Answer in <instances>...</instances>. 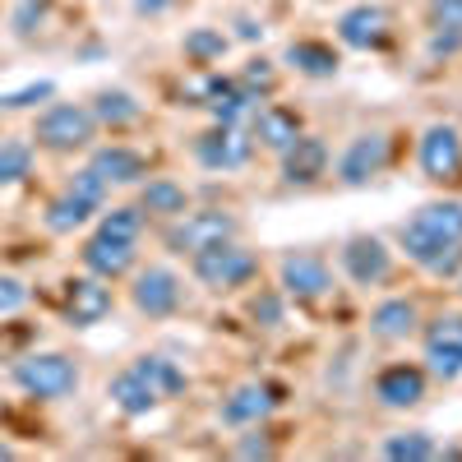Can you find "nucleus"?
I'll list each match as a JSON object with an SVG mask.
<instances>
[{"label": "nucleus", "mask_w": 462, "mask_h": 462, "mask_svg": "<svg viewBox=\"0 0 462 462\" xmlns=\"http://www.w3.org/2000/svg\"><path fill=\"white\" fill-rule=\"evenodd\" d=\"M97 116L88 102H47L32 121V148L56 152V158H74L97 143Z\"/></svg>", "instance_id": "1"}, {"label": "nucleus", "mask_w": 462, "mask_h": 462, "mask_svg": "<svg viewBox=\"0 0 462 462\" xmlns=\"http://www.w3.org/2000/svg\"><path fill=\"white\" fill-rule=\"evenodd\" d=\"M189 278H195L208 296H236L259 278V254L241 236L217 241L199 254H189Z\"/></svg>", "instance_id": "2"}, {"label": "nucleus", "mask_w": 462, "mask_h": 462, "mask_svg": "<svg viewBox=\"0 0 462 462\" xmlns=\"http://www.w3.org/2000/svg\"><path fill=\"white\" fill-rule=\"evenodd\" d=\"M10 379H14V389L32 402H65V398L79 393L84 370L65 352H32V356L10 365Z\"/></svg>", "instance_id": "3"}, {"label": "nucleus", "mask_w": 462, "mask_h": 462, "mask_svg": "<svg viewBox=\"0 0 462 462\" xmlns=\"http://www.w3.org/2000/svg\"><path fill=\"white\" fill-rule=\"evenodd\" d=\"M231 236H241V217L231 208H185L180 217H171L162 226V245L180 259L199 254L217 241H231Z\"/></svg>", "instance_id": "4"}, {"label": "nucleus", "mask_w": 462, "mask_h": 462, "mask_svg": "<svg viewBox=\"0 0 462 462\" xmlns=\"http://www.w3.org/2000/svg\"><path fill=\"white\" fill-rule=\"evenodd\" d=\"M333 263L319 250H282L278 259V291L296 305H319L333 296Z\"/></svg>", "instance_id": "5"}, {"label": "nucleus", "mask_w": 462, "mask_h": 462, "mask_svg": "<svg viewBox=\"0 0 462 462\" xmlns=\"http://www.w3.org/2000/svg\"><path fill=\"white\" fill-rule=\"evenodd\" d=\"M130 305L143 319H171L185 305V278L171 263H143L130 273Z\"/></svg>", "instance_id": "6"}, {"label": "nucleus", "mask_w": 462, "mask_h": 462, "mask_svg": "<svg viewBox=\"0 0 462 462\" xmlns=\"http://www.w3.org/2000/svg\"><path fill=\"white\" fill-rule=\"evenodd\" d=\"M389 162H393V139H389V130H361V134L346 139V148L337 152L333 176H337V185H346V189H361V185H370L374 176L389 171Z\"/></svg>", "instance_id": "7"}, {"label": "nucleus", "mask_w": 462, "mask_h": 462, "mask_svg": "<svg viewBox=\"0 0 462 462\" xmlns=\"http://www.w3.org/2000/svg\"><path fill=\"white\" fill-rule=\"evenodd\" d=\"M337 268L346 273V282L352 287H383L393 278V250L383 236H374V231H356V236H346L342 250H337Z\"/></svg>", "instance_id": "8"}, {"label": "nucleus", "mask_w": 462, "mask_h": 462, "mask_svg": "<svg viewBox=\"0 0 462 462\" xmlns=\"http://www.w3.org/2000/svg\"><path fill=\"white\" fill-rule=\"evenodd\" d=\"M420 365H426L430 379H439V383L462 379V315L457 310L420 324Z\"/></svg>", "instance_id": "9"}, {"label": "nucleus", "mask_w": 462, "mask_h": 462, "mask_svg": "<svg viewBox=\"0 0 462 462\" xmlns=\"http://www.w3.org/2000/svg\"><path fill=\"white\" fill-rule=\"evenodd\" d=\"M189 152H195V162L204 167V171H241V167H250V158H254V139H250V130L245 125H208L204 134H195V143H189Z\"/></svg>", "instance_id": "10"}, {"label": "nucleus", "mask_w": 462, "mask_h": 462, "mask_svg": "<svg viewBox=\"0 0 462 462\" xmlns=\"http://www.w3.org/2000/svg\"><path fill=\"white\" fill-rule=\"evenodd\" d=\"M416 167L430 185H448L462 176V130L448 121H435L416 139Z\"/></svg>", "instance_id": "11"}, {"label": "nucleus", "mask_w": 462, "mask_h": 462, "mask_svg": "<svg viewBox=\"0 0 462 462\" xmlns=\"http://www.w3.org/2000/svg\"><path fill=\"white\" fill-rule=\"evenodd\" d=\"M430 393V370L420 361H389L374 374V402L389 411H411Z\"/></svg>", "instance_id": "12"}, {"label": "nucleus", "mask_w": 462, "mask_h": 462, "mask_svg": "<svg viewBox=\"0 0 462 462\" xmlns=\"http://www.w3.org/2000/svg\"><path fill=\"white\" fill-rule=\"evenodd\" d=\"M398 250L416 263V268H426L430 278H453L457 268H462V245H444L439 236H430V231H420L411 217L398 222Z\"/></svg>", "instance_id": "13"}, {"label": "nucleus", "mask_w": 462, "mask_h": 462, "mask_svg": "<svg viewBox=\"0 0 462 462\" xmlns=\"http://www.w3.org/2000/svg\"><path fill=\"white\" fill-rule=\"evenodd\" d=\"M389 37H393V14L383 5L361 0V5L337 14V42L352 47V51H383V47H389Z\"/></svg>", "instance_id": "14"}, {"label": "nucleus", "mask_w": 462, "mask_h": 462, "mask_svg": "<svg viewBox=\"0 0 462 462\" xmlns=\"http://www.w3.org/2000/svg\"><path fill=\"white\" fill-rule=\"evenodd\" d=\"M282 398H278V389L273 383H263V379H245V383H236L222 402H217V420L226 430H245V426H263L268 420V411H273Z\"/></svg>", "instance_id": "15"}, {"label": "nucleus", "mask_w": 462, "mask_h": 462, "mask_svg": "<svg viewBox=\"0 0 462 462\" xmlns=\"http://www.w3.org/2000/svg\"><path fill=\"white\" fill-rule=\"evenodd\" d=\"M250 139H254V148H263V152H287L300 134H305V121H300V111L296 106H282V102H263L254 116H250Z\"/></svg>", "instance_id": "16"}, {"label": "nucleus", "mask_w": 462, "mask_h": 462, "mask_svg": "<svg viewBox=\"0 0 462 462\" xmlns=\"http://www.w3.org/2000/svg\"><path fill=\"white\" fill-rule=\"evenodd\" d=\"M79 263H84V273L121 282L139 268V241H111V236H102V231H93V236L84 241V250H79Z\"/></svg>", "instance_id": "17"}, {"label": "nucleus", "mask_w": 462, "mask_h": 462, "mask_svg": "<svg viewBox=\"0 0 462 462\" xmlns=\"http://www.w3.org/2000/svg\"><path fill=\"white\" fill-rule=\"evenodd\" d=\"M111 282L97 278V273H79V278H69L65 282V319L74 328H93L111 315Z\"/></svg>", "instance_id": "18"}, {"label": "nucleus", "mask_w": 462, "mask_h": 462, "mask_svg": "<svg viewBox=\"0 0 462 462\" xmlns=\"http://www.w3.org/2000/svg\"><path fill=\"white\" fill-rule=\"evenodd\" d=\"M278 162H282V185L291 189H310L328 176V143L319 134H300L287 152H278Z\"/></svg>", "instance_id": "19"}, {"label": "nucleus", "mask_w": 462, "mask_h": 462, "mask_svg": "<svg viewBox=\"0 0 462 462\" xmlns=\"http://www.w3.org/2000/svg\"><path fill=\"white\" fill-rule=\"evenodd\" d=\"M426 315H420V300L416 296H383L374 310H370V337L374 342H407L420 333Z\"/></svg>", "instance_id": "20"}, {"label": "nucleus", "mask_w": 462, "mask_h": 462, "mask_svg": "<svg viewBox=\"0 0 462 462\" xmlns=\"http://www.w3.org/2000/svg\"><path fill=\"white\" fill-rule=\"evenodd\" d=\"M88 167L116 189V185H143L148 180V158L130 143H93Z\"/></svg>", "instance_id": "21"}, {"label": "nucleus", "mask_w": 462, "mask_h": 462, "mask_svg": "<svg viewBox=\"0 0 462 462\" xmlns=\"http://www.w3.org/2000/svg\"><path fill=\"white\" fill-rule=\"evenodd\" d=\"M106 398H111V407H116V411L130 416V420H139V416H148V411H158V407H162L158 389H152V383L139 374V365H134V361H130L125 370H116V374H111Z\"/></svg>", "instance_id": "22"}, {"label": "nucleus", "mask_w": 462, "mask_h": 462, "mask_svg": "<svg viewBox=\"0 0 462 462\" xmlns=\"http://www.w3.org/2000/svg\"><path fill=\"white\" fill-rule=\"evenodd\" d=\"M134 204L143 208V217L171 222V217H180V213L189 208V189H185L180 180H171V176H148V180L139 185V199H134Z\"/></svg>", "instance_id": "23"}, {"label": "nucleus", "mask_w": 462, "mask_h": 462, "mask_svg": "<svg viewBox=\"0 0 462 462\" xmlns=\"http://www.w3.org/2000/svg\"><path fill=\"white\" fill-rule=\"evenodd\" d=\"M102 208L93 204V199H84V195H74V189L65 185L60 195L47 204V213H42V226L51 231V236H74L79 226H88L93 217H97Z\"/></svg>", "instance_id": "24"}, {"label": "nucleus", "mask_w": 462, "mask_h": 462, "mask_svg": "<svg viewBox=\"0 0 462 462\" xmlns=\"http://www.w3.org/2000/svg\"><path fill=\"white\" fill-rule=\"evenodd\" d=\"M282 60L296 69V74H305V79H333L337 74V51L328 47V42H315V37H300V42H287V51H282Z\"/></svg>", "instance_id": "25"}, {"label": "nucleus", "mask_w": 462, "mask_h": 462, "mask_svg": "<svg viewBox=\"0 0 462 462\" xmlns=\"http://www.w3.org/2000/svg\"><path fill=\"white\" fill-rule=\"evenodd\" d=\"M411 222L439 236L444 245H462V199H430L411 213Z\"/></svg>", "instance_id": "26"}, {"label": "nucleus", "mask_w": 462, "mask_h": 462, "mask_svg": "<svg viewBox=\"0 0 462 462\" xmlns=\"http://www.w3.org/2000/svg\"><path fill=\"white\" fill-rule=\"evenodd\" d=\"M88 106L97 116V125H106V130H125V125L143 121V102L134 93H125V88H102Z\"/></svg>", "instance_id": "27"}, {"label": "nucleus", "mask_w": 462, "mask_h": 462, "mask_svg": "<svg viewBox=\"0 0 462 462\" xmlns=\"http://www.w3.org/2000/svg\"><path fill=\"white\" fill-rule=\"evenodd\" d=\"M139 365V374L152 383V389H158V398L162 402H171V398H180L185 389H189V374L176 365V361H167V356H158V352H148V356H139L134 361Z\"/></svg>", "instance_id": "28"}, {"label": "nucleus", "mask_w": 462, "mask_h": 462, "mask_svg": "<svg viewBox=\"0 0 462 462\" xmlns=\"http://www.w3.org/2000/svg\"><path fill=\"white\" fill-rule=\"evenodd\" d=\"M180 51H185L189 65L208 69V65H217V60L231 51V37H226L222 28H189V32H185V42H180Z\"/></svg>", "instance_id": "29"}, {"label": "nucleus", "mask_w": 462, "mask_h": 462, "mask_svg": "<svg viewBox=\"0 0 462 462\" xmlns=\"http://www.w3.org/2000/svg\"><path fill=\"white\" fill-rule=\"evenodd\" d=\"M143 208L139 204H111V208H102L97 213V226L93 231H102V236H111V241H139L143 236Z\"/></svg>", "instance_id": "30"}, {"label": "nucleus", "mask_w": 462, "mask_h": 462, "mask_svg": "<svg viewBox=\"0 0 462 462\" xmlns=\"http://www.w3.org/2000/svg\"><path fill=\"white\" fill-rule=\"evenodd\" d=\"M379 453L389 462H430V457H439V444L426 430H398L379 444Z\"/></svg>", "instance_id": "31"}, {"label": "nucleus", "mask_w": 462, "mask_h": 462, "mask_svg": "<svg viewBox=\"0 0 462 462\" xmlns=\"http://www.w3.org/2000/svg\"><path fill=\"white\" fill-rule=\"evenodd\" d=\"M32 176V143L28 139H0V195Z\"/></svg>", "instance_id": "32"}, {"label": "nucleus", "mask_w": 462, "mask_h": 462, "mask_svg": "<svg viewBox=\"0 0 462 462\" xmlns=\"http://www.w3.org/2000/svg\"><path fill=\"white\" fill-rule=\"evenodd\" d=\"M236 79L250 88V93H259V97H268L278 88V69H273V60H263V56H250L245 60V69L236 74Z\"/></svg>", "instance_id": "33"}, {"label": "nucleus", "mask_w": 462, "mask_h": 462, "mask_svg": "<svg viewBox=\"0 0 462 462\" xmlns=\"http://www.w3.org/2000/svg\"><path fill=\"white\" fill-rule=\"evenodd\" d=\"M250 319H263V328H278L287 319V296L282 291H254L250 296Z\"/></svg>", "instance_id": "34"}, {"label": "nucleus", "mask_w": 462, "mask_h": 462, "mask_svg": "<svg viewBox=\"0 0 462 462\" xmlns=\"http://www.w3.org/2000/svg\"><path fill=\"white\" fill-rule=\"evenodd\" d=\"M23 300H28V287L10 273H0V319L5 315H19L23 310Z\"/></svg>", "instance_id": "35"}, {"label": "nucleus", "mask_w": 462, "mask_h": 462, "mask_svg": "<svg viewBox=\"0 0 462 462\" xmlns=\"http://www.w3.org/2000/svg\"><path fill=\"white\" fill-rule=\"evenodd\" d=\"M56 93V84H28V88H19V93H5L0 97V111H14V106H32V102H42V97H51Z\"/></svg>", "instance_id": "36"}, {"label": "nucleus", "mask_w": 462, "mask_h": 462, "mask_svg": "<svg viewBox=\"0 0 462 462\" xmlns=\"http://www.w3.org/2000/svg\"><path fill=\"white\" fill-rule=\"evenodd\" d=\"M430 23L435 28H462V0H430Z\"/></svg>", "instance_id": "37"}, {"label": "nucleus", "mask_w": 462, "mask_h": 462, "mask_svg": "<svg viewBox=\"0 0 462 462\" xmlns=\"http://www.w3.org/2000/svg\"><path fill=\"white\" fill-rule=\"evenodd\" d=\"M236 453H241V457H273V444L263 439L259 426H245V439L236 444Z\"/></svg>", "instance_id": "38"}, {"label": "nucleus", "mask_w": 462, "mask_h": 462, "mask_svg": "<svg viewBox=\"0 0 462 462\" xmlns=\"http://www.w3.org/2000/svg\"><path fill=\"white\" fill-rule=\"evenodd\" d=\"M457 282H462V278H457Z\"/></svg>", "instance_id": "39"}]
</instances>
